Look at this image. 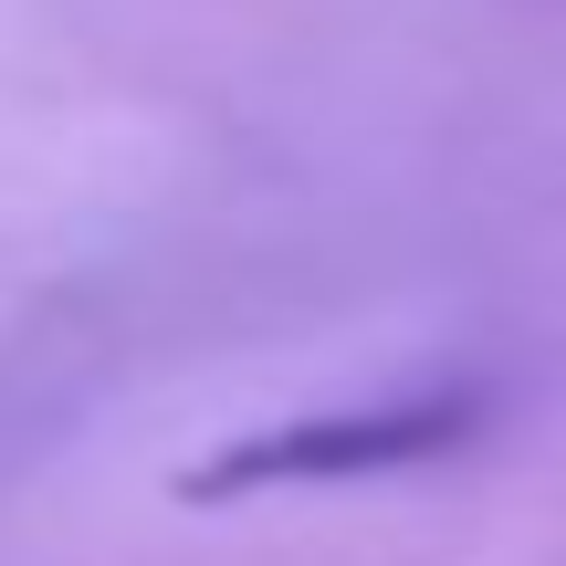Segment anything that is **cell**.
Returning a JSON list of instances; mask_svg holds the SVG:
<instances>
[{
  "instance_id": "obj_1",
  "label": "cell",
  "mask_w": 566,
  "mask_h": 566,
  "mask_svg": "<svg viewBox=\"0 0 566 566\" xmlns=\"http://www.w3.org/2000/svg\"><path fill=\"white\" fill-rule=\"evenodd\" d=\"M493 399L472 378L409 388V399H367V409H315V420H273L221 441L210 462L179 472V504H242V493H294V483H378V472H420L451 462L462 441H483Z\"/></svg>"
}]
</instances>
